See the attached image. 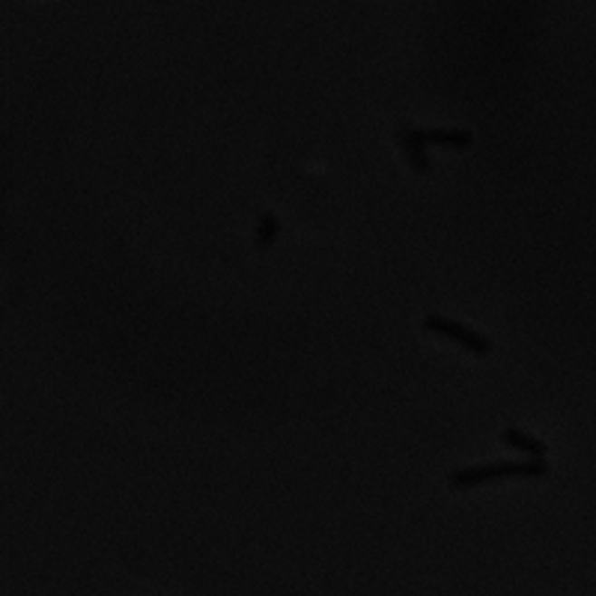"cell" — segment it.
I'll return each mask as SVG.
<instances>
[{"label":"cell","mask_w":596,"mask_h":596,"mask_svg":"<svg viewBox=\"0 0 596 596\" xmlns=\"http://www.w3.org/2000/svg\"><path fill=\"white\" fill-rule=\"evenodd\" d=\"M549 475V462L546 459H525V462H486V466H471L454 471L447 477L450 489H471L477 483H489V480H501V477H543Z\"/></svg>","instance_id":"1"},{"label":"cell","mask_w":596,"mask_h":596,"mask_svg":"<svg viewBox=\"0 0 596 596\" xmlns=\"http://www.w3.org/2000/svg\"><path fill=\"white\" fill-rule=\"evenodd\" d=\"M424 325L429 328V332H436L441 337H447V341H454L459 346H466L468 352H477V355H489L492 352V341L486 334L475 332V328L462 325L457 320H447V316H438V313H429Z\"/></svg>","instance_id":"2"},{"label":"cell","mask_w":596,"mask_h":596,"mask_svg":"<svg viewBox=\"0 0 596 596\" xmlns=\"http://www.w3.org/2000/svg\"><path fill=\"white\" fill-rule=\"evenodd\" d=\"M397 138H399V143H403L406 156H409V161H412V168L418 173H429V170H433V164H429V152H427V140H424V135H420V129L399 126Z\"/></svg>","instance_id":"3"},{"label":"cell","mask_w":596,"mask_h":596,"mask_svg":"<svg viewBox=\"0 0 596 596\" xmlns=\"http://www.w3.org/2000/svg\"><path fill=\"white\" fill-rule=\"evenodd\" d=\"M427 143H438V147H471V135L468 129H420Z\"/></svg>","instance_id":"4"},{"label":"cell","mask_w":596,"mask_h":596,"mask_svg":"<svg viewBox=\"0 0 596 596\" xmlns=\"http://www.w3.org/2000/svg\"><path fill=\"white\" fill-rule=\"evenodd\" d=\"M501 441H505L507 447L522 450V454H531L534 459H543V457H546V445H543V441H537L534 436H528V433H522V429H516V427L505 429Z\"/></svg>","instance_id":"5"},{"label":"cell","mask_w":596,"mask_h":596,"mask_svg":"<svg viewBox=\"0 0 596 596\" xmlns=\"http://www.w3.org/2000/svg\"><path fill=\"white\" fill-rule=\"evenodd\" d=\"M277 230H281V224H277V218L272 212H265L260 221H256V248H269V245L274 242V236H277Z\"/></svg>","instance_id":"6"}]
</instances>
